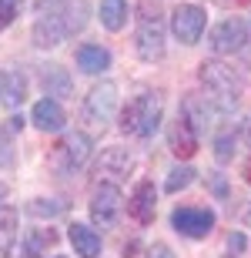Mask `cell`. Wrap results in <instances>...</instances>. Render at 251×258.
<instances>
[{
  "instance_id": "8992f818",
  "label": "cell",
  "mask_w": 251,
  "mask_h": 258,
  "mask_svg": "<svg viewBox=\"0 0 251 258\" xmlns=\"http://www.w3.org/2000/svg\"><path fill=\"white\" fill-rule=\"evenodd\" d=\"M171 228L184 238H208L214 231V211L198 208V205H184L171 211Z\"/></svg>"
},
{
  "instance_id": "4316f807",
  "label": "cell",
  "mask_w": 251,
  "mask_h": 258,
  "mask_svg": "<svg viewBox=\"0 0 251 258\" xmlns=\"http://www.w3.org/2000/svg\"><path fill=\"white\" fill-rule=\"evenodd\" d=\"M208 188H211L218 198H228V181H224V174L211 171V174H208Z\"/></svg>"
},
{
  "instance_id": "4dcf8cb0",
  "label": "cell",
  "mask_w": 251,
  "mask_h": 258,
  "mask_svg": "<svg viewBox=\"0 0 251 258\" xmlns=\"http://www.w3.org/2000/svg\"><path fill=\"white\" fill-rule=\"evenodd\" d=\"M244 181H248V184H251V161H248V164H244Z\"/></svg>"
},
{
  "instance_id": "83f0119b",
  "label": "cell",
  "mask_w": 251,
  "mask_h": 258,
  "mask_svg": "<svg viewBox=\"0 0 251 258\" xmlns=\"http://www.w3.org/2000/svg\"><path fill=\"white\" fill-rule=\"evenodd\" d=\"M244 245H248V238H244L241 231H231V235H228V255L231 258H238L244 251Z\"/></svg>"
},
{
  "instance_id": "7402d4cb",
  "label": "cell",
  "mask_w": 251,
  "mask_h": 258,
  "mask_svg": "<svg viewBox=\"0 0 251 258\" xmlns=\"http://www.w3.org/2000/svg\"><path fill=\"white\" fill-rule=\"evenodd\" d=\"M101 24L107 30H121L127 24V0H101Z\"/></svg>"
},
{
  "instance_id": "6da1fadb",
  "label": "cell",
  "mask_w": 251,
  "mask_h": 258,
  "mask_svg": "<svg viewBox=\"0 0 251 258\" xmlns=\"http://www.w3.org/2000/svg\"><path fill=\"white\" fill-rule=\"evenodd\" d=\"M198 77L208 87V97L221 107V114L238 107V101H241V77L234 74V67L221 64V60H204L198 67Z\"/></svg>"
},
{
  "instance_id": "9c48e42d",
  "label": "cell",
  "mask_w": 251,
  "mask_h": 258,
  "mask_svg": "<svg viewBox=\"0 0 251 258\" xmlns=\"http://www.w3.org/2000/svg\"><path fill=\"white\" fill-rule=\"evenodd\" d=\"M117 111V84L114 81H101V84L84 97V121L91 124H107Z\"/></svg>"
},
{
  "instance_id": "484cf974",
  "label": "cell",
  "mask_w": 251,
  "mask_h": 258,
  "mask_svg": "<svg viewBox=\"0 0 251 258\" xmlns=\"http://www.w3.org/2000/svg\"><path fill=\"white\" fill-rule=\"evenodd\" d=\"M17 10H20V0H0V30L17 17Z\"/></svg>"
},
{
  "instance_id": "5b68a950",
  "label": "cell",
  "mask_w": 251,
  "mask_h": 258,
  "mask_svg": "<svg viewBox=\"0 0 251 258\" xmlns=\"http://www.w3.org/2000/svg\"><path fill=\"white\" fill-rule=\"evenodd\" d=\"M40 10H47V14H40L37 24H34V44L37 47H57V44H64L70 27H67V17L60 14V4L57 0H40Z\"/></svg>"
},
{
  "instance_id": "d6986e66",
  "label": "cell",
  "mask_w": 251,
  "mask_h": 258,
  "mask_svg": "<svg viewBox=\"0 0 251 258\" xmlns=\"http://www.w3.org/2000/svg\"><path fill=\"white\" fill-rule=\"evenodd\" d=\"M77 67L84 74H104L111 67V50L101 44H80L77 47Z\"/></svg>"
},
{
  "instance_id": "30bf717a",
  "label": "cell",
  "mask_w": 251,
  "mask_h": 258,
  "mask_svg": "<svg viewBox=\"0 0 251 258\" xmlns=\"http://www.w3.org/2000/svg\"><path fill=\"white\" fill-rule=\"evenodd\" d=\"M131 168H134V158L127 148H104L94 164V178L101 184H117L121 178H127Z\"/></svg>"
},
{
  "instance_id": "d4e9b609",
  "label": "cell",
  "mask_w": 251,
  "mask_h": 258,
  "mask_svg": "<svg viewBox=\"0 0 251 258\" xmlns=\"http://www.w3.org/2000/svg\"><path fill=\"white\" fill-rule=\"evenodd\" d=\"M27 211L30 215H60V211H64V205H60V201H47V205H44V198H37V201H30L27 205Z\"/></svg>"
},
{
  "instance_id": "5bb4252c",
  "label": "cell",
  "mask_w": 251,
  "mask_h": 258,
  "mask_svg": "<svg viewBox=\"0 0 251 258\" xmlns=\"http://www.w3.org/2000/svg\"><path fill=\"white\" fill-rule=\"evenodd\" d=\"M154 208H157L154 184H151V181H141L134 188V195H131V201H127V211H131L141 225H151V221H154Z\"/></svg>"
},
{
  "instance_id": "9a60e30c",
  "label": "cell",
  "mask_w": 251,
  "mask_h": 258,
  "mask_svg": "<svg viewBox=\"0 0 251 258\" xmlns=\"http://www.w3.org/2000/svg\"><path fill=\"white\" fill-rule=\"evenodd\" d=\"M30 121L40 127V131H60L64 127V107L54 101V97H40L37 104H34V111H30Z\"/></svg>"
},
{
  "instance_id": "e0dca14e",
  "label": "cell",
  "mask_w": 251,
  "mask_h": 258,
  "mask_svg": "<svg viewBox=\"0 0 251 258\" xmlns=\"http://www.w3.org/2000/svg\"><path fill=\"white\" fill-rule=\"evenodd\" d=\"M27 97V77L20 71H0V104L17 107Z\"/></svg>"
},
{
  "instance_id": "603a6c76",
  "label": "cell",
  "mask_w": 251,
  "mask_h": 258,
  "mask_svg": "<svg viewBox=\"0 0 251 258\" xmlns=\"http://www.w3.org/2000/svg\"><path fill=\"white\" fill-rule=\"evenodd\" d=\"M194 168L191 164H178V168H171V174H168V181H164V191H171V195H178L181 188H188V184L194 181Z\"/></svg>"
},
{
  "instance_id": "2e32d148",
  "label": "cell",
  "mask_w": 251,
  "mask_h": 258,
  "mask_svg": "<svg viewBox=\"0 0 251 258\" xmlns=\"http://www.w3.org/2000/svg\"><path fill=\"white\" fill-rule=\"evenodd\" d=\"M70 245H74V255L80 258H97L101 255V235H97L91 225H80V221H74L67 231Z\"/></svg>"
},
{
  "instance_id": "4fadbf2b",
  "label": "cell",
  "mask_w": 251,
  "mask_h": 258,
  "mask_svg": "<svg viewBox=\"0 0 251 258\" xmlns=\"http://www.w3.org/2000/svg\"><path fill=\"white\" fill-rule=\"evenodd\" d=\"M168 144H171V151L178 154V158H194V151H198V131L191 127V121L184 114H178V121L171 124Z\"/></svg>"
},
{
  "instance_id": "8fae6325",
  "label": "cell",
  "mask_w": 251,
  "mask_h": 258,
  "mask_svg": "<svg viewBox=\"0 0 251 258\" xmlns=\"http://www.w3.org/2000/svg\"><path fill=\"white\" fill-rule=\"evenodd\" d=\"M248 44V24L241 17H228L211 30V47L214 54H238Z\"/></svg>"
},
{
  "instance_id": "ba28073f",
  "label": "cell",
  "mask_w": 251,
  "mask_h": 258,
  "mask_svg": "<svg viewBox=\"0 0 251 258\" xmlns=\"http://www.w3.org/2000/svg\"><path fill=\"white\" fill-rule=\"evenodd\" d=\"M121 211H124V198L117 191V184H97L91 195V221L101 228H114Z\"/></svg>"
},
{
  "instance_id": "cb8c5ba5",
  "label": "cell",
  "mask_w": 251,
  "mask_h": 258,
  "mask_svg": "<svg viewBox=\"0 0 251 258\" xmlns=\"http://www.w3.org/2000/svg\"><path fill=\"white\" fill-rule=\"evenodd\" d=\"M214 158L221 164H228L234 158V134H221V138L214 141Z\"/></svg>"
},
{
  "instance_id": "52a82bcc",
  "label": "cell",
  "mask_w": 251,
  "mask_h": 258,
  "mask_svg": "<svg viewBox=\"0 0 251 258\" xmlns=\"http://www.w3.org/2000/svg\"><path fill=\"white\" fill-rule=\"evenodd\" d=\"M204 27H208V14H204L198 4H178V7L171 10V30L174 37L181 40V44H198L204 34Z\"/></svg>"
},
{
  "instance_id": "277c9868",
  "label": "cell",
  "mask_w": 251,
  "mask_h": 258,
  "mask_svg": "<svg viewBox=\"0 0 251 258\" xmlns=\"http://www.w3.org/2000/svg\"><path fill=\"white\" fill-rule=\"evenodd\" d=\"M87 158H91V138H87V134H80V131H74V134L60 138V141L50 148L47 164L57 174H70V171H77Z\"/></svg>"
},
{
  "instance_id": "7c38bea8",
  "label": "cell",
  "mask_w": 251,
  "mask_h": 258,
  "mask_svg": "<svg viewBox=\"0 0 251 258\" xmlns=\"http://www.w3.org/2000/svg\"><path fill=\"white\" fill-rule=\"evenodd\" d=\"M178 114H184L188 121H191L194 131L201 134L204 127L211 124V117H214V114H221V107L214 104L208 94H188V97L181 101V111H178Z\"/></svg>"
},
{
  "instance_id": "f546056e",
  "label": "cell",
  "mask_w": 251,
  "mask_h": 258,
  "mask_svg": "<svg viewBox=\"0 0 251 258\" xmlns=\"http://www.w3.org/2000/svg\"><path fill=\"white\" fill-rule=\"evenodd\" d=\"M244 138H248V144H251V114H248V121H244Z\"/></svg>"
},
{
  "instance_id": "7a4b0ae2",
  "label": "cell",
  "mask_w": 251,
  "mask_h": 258,
  "mask_svg": "<svg viewBox=\"0 0 251 258\" xmlns=\"http://www.w3.org/2000/svg\"><path fill=\"white\" fill-rule=\"evenodd\" d=\"M161 114H164V97L157 91H144L134 101H127V107L121 111V131L134 138H151L161 124Z\"/></svg>"
},
{
  "instance_id": "ffe728a7",
  "label": "cell",
  "mask_w": 251,
  "mask_h": 258,
  "mask_svg": "<svg viewBox=\"0 0 251 258\" xmlns=\"http://www.w3.org/2000/svg\"><path fill=\"white\" fill-rule=\"evenodd\" d=\"M40 81L47 87V94H57V97H70V91H74V81H70V74L60 64H47Z\"/></svg>"
},
{
  "instance_id": "1f68e13d",
  "label": "cell",
  "mask_w": 251,
  "mask_h": 258,
  "mask_svg": "<svg viewBox=\"0 0 251 258\" xmlns=\"http://www.w3.org/2000/svg\"><path fill=\"white\" fill-rule=\"evenodd\" d=\"M218 4H231V0H218ZM234 4H248V0H234Z\"/></svg>"
},
{
  "instance_id": "ac0fdd59",
  "label": "cell",
  "mask_w": 251,
  "mask_h": 258,
  "mask_svg": "<svg viewBox=\"0 0 251 258\" xmlns=\"http://www.w3.org/2000/svg\"><path fill=\"white\" fill-rule=\"evenodd\" d=\"M17 225H20L17 208L0 205V258H14V248H17Z\"/></svg>"
},
{
  "instance_id": "44dd1931",
  "label": "cell",
  "mask_w": 251,
  "mask_h": 258,
  "mask_svg": "<svg viewBox=\"0 0 251 258\" xmlns=\"http://www.w3.org/2000/svg\"><path fill=\"white\" fill-rule=\"evenodd\" d=\"M54 241H57V231L54 228H34L27 238H24V255L27 258H40Z\"/></svg>"
},
{
  "instance_id": "3957f363",
  "label": "cell",
  "mask_w": 251,
  "mask_h": 258,
  "mask_svg": "<svg viewBox=\"0 0 251 258\" xmlns=\"http://www.w3.org/2000/svg\"><path fill=\"white\" fill-rule=\"evenodd\" d=\"M137 57L154 64L168 54V44H164V20H161V10H151V0L141 4V24H137Z\"/></svg>"
},
{
  "instance_id": "f1b7e54d",
  "label": "cell",
  "mask_w": 251,
  "mask_h": 258,
  "mask_svg": "<svg viewBox=\"0 0 251 258\" xmlns=\"http://www.w3.org/2000/svg\"><path fill=\"white\" fill-rule=\"evenodd\" d=\"M147 258H174L171 245H164V241H154L151 248H147Z\"/></svg>"
}]
</instances>
